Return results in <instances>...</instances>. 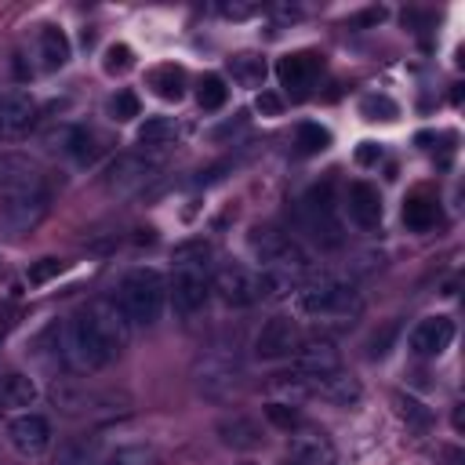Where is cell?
Returning a JSON list of instances; mask_svg holds the SVG:
<instances>
[{
	"label": "cell",
	"instance_id": "obj_1",
	"mask_svg": "<svg viewBox=\"0 0 465 465\" xmlns=\"http://www.w3.org/2000/svg\"><path fill=\"white\" fill-rule=\"evenodd\" d=\"M294 302H298V312L327 320V323H352V316H360L363 309L360 294L334 276H316V280L298 283Z\"/></svg>",
	"mask_w": 465,
	"mask_h": 465
},
{
	"label": "cell",
	"instance_id": "obj_2",
	"mask_svg": "<svg viewBox=\"0 0 465 465\" xmlns=\"http://www.w3.org/2000/svg\"><path fill=\"white\" fill-rule=\"evenodd\" d=\"M163 302H167V280L156 269H131L120 280L116 305L124 309V316L131 323H138V327L156 323L163 312Z\"/></svg>",
	"mask_w": 465,
	"mask_h": 465
},
{
	"label": "cell",
	"instance_id": "obj_3",
	"mask_svg": "<svg viewBox=\"0 0 465 465\" xmlns=\"http://www.w3.org/2000/svg\"><path fill=\"white\" fill-rule=\"evenodd\" d=\"M65 356L73 360L76 371H102L120 352L102 338V331L94 327V320L87 312H80V316H73L65 323Z\"/></svg>",
	"mask_w": 465,
	"mask_h": 465
},
{
	"label": "cell",
	"instance_id": "obj_4",
	"mask_svg": "<svg viewBox=\"0 0 465 465\" xmlns=\"http://www.w3.org/2000/svg\"><path fill=\"white\" fill-rule=\"evenodd\" d=\"M40 193H47L40 167L29 156L4 153L0 156V207L18 203V200H29V196H40Z\"/></svg>",
	"mask_w": 465,
	"mask_h": 465
},
{
	"label": "cell",
	"instance_id": "obj_5",
	"mask_svg": "<svg viewBox=\"0 0 465 465\" xmlns=\"http://www.w3.org/2000/svg\"><path fill=\"white\" fill-rule=\"evenodd\" d=\"M207 294H211L207 265H174L171 283H167V298H171V305H174L178 316L200 312L207 305Z\"/></svg>",
	"mask_w": 465,
	"mask_h": 465
},
{
	"label": "cell",
	"instance_id": "obj_6",
	"mask_svg": "<svg viewBox=\"0 0 465 465\" xmlns=\"http://www.w3.org/2000/svg\"><path fill=\"white\" fill-rule=\"evenodd\" d=\"M334 443L320 425L302 421L287 440V465H334Z\"/></svg>",
	"mask_w": 465,
	"mask_h": 465
},
{
	"label": "cell",
	"instance_id": "obj_7",
	"mask_svg": "<svg viewBox=\"0 0 465 465\" xmlns=\"http://www.w3.org/2000/svg\"><path fill=\"white\" fill-rule=\"evenodd\" d=\"M302 345V334H298V323L291 316H272L265 320V327L258 331L254 338V352L258 360H283V356H294Z\"/></svg>",
	"mask_w": 465,
	"mask_h": 465
},
{
	"label": "cell",
	"instance_id": "obj_8",
	"mask_svg": "<svg viewBox=\"0 0 465 465\" xmlns=\"http://www.w3.org/2000/svg\"><path fill=\"white\" fill-rule=\"evenodd\" d=\"M153 174H156V160H145L142 153H124V156H116V160L109 163L105 185H109L113 193L127 196V193L145 189V182H153Z\"/></svg>",
	"mask_w": 465,
	"mask_h": 465
},
{
	"label": "cell",
	"instance_id": "obj_9",
	"mask_svg": "<svg viewBox=\"0 0 465 465\" xmlns=\"http://www.w3.org/2000/svg\"><path fill=\"white\" fill-rule=\"evenodd\" d=\"M211 287L218 291V298H222L225 305H236V309L254 305V302L262 298V294H258V272H251L247 265H222V269L214 272Z\"/></svg>",
	"mask_w": 465,
	"mask_h": 465
},
{
	"label": "cell",
	"instance_id": "obj_10",
	"mask_svg": "<svg viewBox=\"0 0 465 465\" xmlns=\"http://www.w3.org/2000/svg\"><path fill=\"white\" fill-rule=\"evenodd\" d=\"M7 440H11V447L18 454L36 458V454H44L51 447V421L44 414H33V411L29 414H18L7 425Z\"/></svg>",
	"mask_w": 465,
	"mask_h": 465
},
{
	"label": "cell",
	"instance_id": "obj_11",
	"mask_svg": "<svg viewBox=\"0 0 465 465\" xmlns=\"http://www.w3.org/2000/svg\"><path fill=\"white\" fill-rule=\"evenodd\" d=\"M320 73H323V58H320L316 51H291V54H283V58L276 62L280 84L291 87L294 94H305V91L316 84Z\"/></svg>",
	"mask_w": 465,
	"mask_h": 465
},
{
	"label": "cell",
	"instance_id": "obj_12",
	"mask_svg": "<svg viewBox=\"0 0 465 465\" xmlns=\"http://www.w3.org/2000/svg\"><path fill=\"white\" fill-rule=\"evenodd\" d=\"M450 341H454V320H450V316H425V320L414 323V331H411V338H407L411 352L421 356V360L440 356Z\"/></svg>",
	"mask_w": 465,
	"mask_h": 465
},
{
	"label": "cell",
	"instance_id": "obj_13",
	"mask_svg": "<svg viewBox=\"0 0 465 465\" xmlns=\"http://www.w3.org/2000/svg\"><path fill=\"white\" fill-rule=\"evenodd\" d=\"M338 367H341V356H338V349L331 341H305L294 352V378H302L305 385L323 378V374H331V371H338Z\"/></svg>",
	"mask_w": 465,
	"mask_h": 465
},
{
	"label": "cell",
	"instance_id": "obj_14",
	"mask_svg": "<svg viewBox=\"0 0 465 465\" xmlns=\"http://www.w3.org/2000/svg\"><path fill=\"white\" fill-rule=\"evenodd\" d=\"M36 120V102L25 91H11L0 98V138H22Z\"/></svg>",
	"mask_w": 465,
	"mask_h": 465
},
{
	"label": "cell",
	"instance_id": "obj_15",
	"mask_svg": "<svg viewBox=\"0 0 465 465\" xmlns=\"http://www.w3.org/2000/svg\"><path fill=\"white\" fill-rule=\"evenodd\" d=\"M305 389H309L312 396L327 400V403H338V407H349V403H356V400L363 396L360 378H356V374H349L345 367H338V371H331V374H323V378L309 381Z\"/></svg>",
	"mask_w": 465,
	"mask_h": 465
},
{
	"label": "cell",
	"instance_id": "obj_16",
	"mask_svg": "<svg viewBox=\"0 0 465 465\" xmlns=\"http://www.w3.org/2000/svg\"><path fill=\"white\" fill-rule=\"evenodd\" d=\"M87 316L94 320V327L102 331V338L120 352L124 345H127V334H131V320L124 316V309L113 302V298H102V302H94L91 309H87Z\"/></svg>",
	"mask_w": 465,
	"mask_h": 465
},
{
	"label": "cell",
	"instance_id": "obj_17",
	"mask_svg": "<svg viewBox=\"0 0 465 465\" xmlns=\"http://www.w3.org/2000/svg\"><path fill=\"white\" fill-rule=\"evenodd\" d=\"M349 218L360 229H378L381 225V193L371 182H352L349 185Z\"/></svg>",
	"mask_w": 465,
	"mask_h": 465
},
{
	"label": "cell",
	"instance_id": "obj_18",
	"mask_svg": "<svg viewBox=\"0 0 465 465\" xmlns=\"http://www.w3.org/2000/svg\"><path fill=\"white\" fill-rule=\"evenodd\" d=\"M47 145H51V149H62V153L73 156L76 163H91L94 153H98L94 134H91L87 127H76V124H65V127H58V131H51V134H47Z\"/></svg>",
	"mask_w": 465,
	"mask_h": 465
},
{
	"label": "cell",
	"instance_id": "obj_19",
	"mask_svg": "<svg viewBox=\"0 0 465 465\" xmlns=\"http://www.w3.org/2000/svg\"><path fill=\"white\" fill-rule=\"evenodd\" d=\"M47 207H51V196L40 193V196H29V200H18V203L0 207V214H4V225L11 232H29V229H36L44 222Z\"/></svg>",
	"mask_w": 465,
	"mask_h": 465
},
{
	"label": "cell",
	"instance_id": "obj_20",
	"mask_svg": "<svg viewBox=\"0 0 465 465\" xmlns=\"http://www.w3.org/2000/svg\"><path fill=\"white\" fill-rule=\"evenodd\" d=\"M36 58H40L44 73L62 69L69 62V36L58 25H40V33H36Z\"/></svg>",
	"mask_w": 465,
	"mask_h": 465
},
{
	"label": "cell",
	"instance_id": "obj_21",
	"mask_svg": "<svg viewBox=\"0 0 465 465\" xmlns=\"http://www.w3.org/2000/svg\"><path fill=\"white\" fill-rule=\"evenodd\" d=\"M145 84L153 87L156 98H163V102H178V98L185 94V69L174 65V62L153 65V69L145 73Z\"/></svg>",
	"mask_w": 465,
	"mask_h": 465
},
{
	"label": "cell",
	"instance_id": "obj_22",
	"mask_svg": "<svg viewBox=\"0 0 465 465\" xmlns=\"http://www.w3.org/2000/svg\"><path fill=\"white\" fill-rule=\"evenodd\" d=\"M436 222H440V203L432 196H425V193L407 196V203H403V225L411 232H429V229H436Z\"/></svg>",
	"mask_w": 465,
	"mask_h": 465
},
{
	"label": "cell",
	"instance_id": "obj_23",
	"mask_svg": "<svg viewBox=\"0 0 465 465\" xmlns=\"http://www.w3.org/2000/svg\"><path fill=\"white\" fill-rule=\"evenodd\" d=\"M218 432H222V443H225V447H236V450H251V447L262 443L258 421H251V418H243V414L225 418V421L218 425Z\"/></svg>",
	"mask_w": 465,
	"mask_h": 465
},
{
	"label": "cell",
	"instance_id": "obj_24",
	"mask_svg": "<svg viewBox=\"0 0 465 465\" xmlns=\"http://www.w3.org/2000/svg\"><path fill=\"white\" fill-rule=\"evenodd\" d=\"M36 396H40V389H36V381L29 374L0 378V411H7V407H33Z\"/></svg>",
	"mask_w": 465,
	"mask_h": 465
},
{
	"label": "cell",
	"instance_id": "obj_25",
	"mask_svg": "<svg viewBox=\"0 0 465 465\" xmlns=\"http://www.w3.org/2000/svg\"><path fill=\"white\" fill-rule=\"evenodd\" d=\"M174 138H178V127L167 116H153L138 127V142L149 149H167V145H174Z\"/></svg>",
	"mask_w": 465,
	"mask_h": 465
},
{
	"label": "cell",
	"instance_id": "obj_26",
	"mask_svg": "<svg viewBox=\"0 0 465 465\" xmlns=\"http://www.w3.org/2000/svg\"><path fill=\"white\" fill-rule=\"evenodd\" d=\"M392 403H396V414H400V421H403L407 429H414V432H425V429L432 425V411H429L421 400L396 392V396H392Z\"/></svg>",
	"mask_w": 465,
	"mask_h": 465
},
{
	"label": "cell",
	"instance_id": "obj_27",
	"mask_svg": "<svg viewBox=\"0 0 465 465\" xmlns=\"http://www.w3.org/2000/svg\"><path fill=\"white\" fill-rule=\"evenodd\" d=\"M229 69H232V80L243 87H262V80H265V62L258 54H232Z\"/></svg>",
	"mask_w": 465,
	"mask_h": 465
},
{
	"label": "cell",
	"instance_id": "obj_28",
	"mask_svg": "<svg viewBox=\"0 0 465 465\" xmlns=\"http://www.w3.org/2000/svg\"><path fill=\"white\" fill-rule=\"evenodd\" d=\"M225 98H229V87H225V80H222L218 73L200 76V84H196V102H200V109H203V113L222 109V105H225Z\"/></svg>",
	"mask_w": 465,
	"mask_h": 465
},
{
	"label": "cell",
	"instance_id": "obj_29",
	"mask_svg": "<svg viewBox=\"0 0 465 465\" xmlns=\"http://www.w3.org/2000/svg\"><path fill=\"white\" fill-rule=\"evenodd\" d=\"M327 145H331V131H327V127H320V124H312V120L298 124V149H302L305 156L323 153Z\"/></svg>",
	"mask_w": 465,
	"mask_h": 465
},
{
	"label": "cell",
	"instance_id": "obj_30",
	"mask_svg": "<svg viewBox=\"0 0 465 465\" xmlns=\"http://www.w3.org/2000/svg\"><path fill=\"white\" fill-rule=\"evenodd\" d=\"M360 113H363L367 120H396V116H400V105H396L392 98H385V94H367V98L360 102Z\"/></svg>",
	"mask_w": 465,
	"mask_h": 465
},
{
	"label": "cell",
	"instance_id": "obj_31",
	"mask_svg": "<svg viewBox=\"0 0 465 465\" xmlns=\"http://www.w3.org/2000/svg\"><path fill=\"white\" fill-rule=\"evenodd\" d=\"M207 258H211V243H203V240L178 243V247H174V254H171V262H174V265H207Z\"/></svg>",
	"mask_w": 465,
	"mask_h": 465
},
{
	"label": "cell",
	"instance_id": "obj_32",
	"mask_svg": "<svg viewBox=\"0 0 465 465\" xmlns=\"http://www.w3.org/2000/svg\"><path fill=\"white\" fill-rule=\"evenodd\" d=\"M102 65H105V73H109V76H120V73H127V69L134 65V51H131L127 44H109V47H105V62H102Z\"/></svg>",
	"mask_w": 465,
	"mask_h": 465
},
{
	"label": "cell",
	"instance_id": "obj_33",
	"mask_svg": "<svg viewBox=\"0 0 465 465\" xmlns=\"http://www.w3.org/2000/svg\"><path fill=\"white\" fill-rule=\"evenodd\" d=\"M265 418H269L272 425L287 429V432H291V429H298V425L305 421V418L298 414V407H294V403H280V400H272V403L265 407Z\"/></svg>",
	"mask_w": 465,
	"mask_h": 465
},
{
	"label": "cell",
	"instance_id": "obj_34",
	"mask_svg": "<svg viewBox=\"0 0 465 465\" xmlns=\"http://www.w3.org/2000/svg\"><path fill=\"white\" fill-rule=\"evenodd\" d=\"M138 109H142V105H138V94H134V91H127V87H124V91H116V94H113V102H109L113 120H120V124H124V120H134V116H138Z\"/></svg>",
	"mask_w": 465,
	"mask_h": 465
},
{
	"label": "cell",
	"instance_id": "obj_35",
	"mask_svg": "<svg viewBox=\"0 0 465 465\" xmlns=\"http://www.w3.org/2000/svg\"><path fill=\"white\" fill-rule=\"evenodd\" d=\"M105 465H153V450L149 447H116Z\"/></svg>",
	"mask_w": 465,
	"mask_h": 465
},
{
	"label": "cell",
	"instance_id": "obj_36",
	"mask_svg": "<svg viewBox=\"0 0 465 465\" xmlns=\"http://www.w3.org/2000/svg\"><path fill=\"white\" fill-rule=\"evenodd\" d=\"M62 272V262L58 258H40L33 269H29V287H40L44 280H51V276H58Z\"/></svg>",
	"mask_w": 465,
	"mask_h": 465
},
{
	"label": "cell",
	"instance_id": "obj_37",
	"mask_svg": "<svg viewBox=\"0 0 465 465\" xmlns=\"http://www.w3.org/2000/svg\"><path fill=\"white\" fill-rule=\"evenodd\" d=\"M58 465H91V447L87 443H65L58 450Z\"/></svg>",
	"mask_w": 465,
	"mask_h": 465
},
{
	"label": "cell",
	"instance_id": "obj_38",
	"mask_svg": "<svg viewBox=\"0 0 465 465\" xmlns=\"http://www.w3.org/2000/svg\"><path fill=\"white\" fill-rule=\"evenodd\" d=\"M254 109H258L262 116H280V113H283V98H280L276 91H258Z\"/></svg>",
	"mask_w": 465,
	"mask_h": 465
},
{
	"label": "cell",
	"instance_id": "obj_39",
	"mask_svg": "<svg viewBox=\"0 0 465 465\" xmlns=\"http://www.w3.org/2000/svg\"><path fill=\"white\" fill-rule=\"evenodd\" d=\"M218 15H225V18H251V15H258V7L254 4H218Z\"/></svg>",
	"mask_w": 465,
	"mask_h": 465
},
{
	"label": "cell",
	"instance_id": "obj_40",
	"mask_svg": "<svg viewBox=\"0 0 465 465\" xmlns=\"http://www.w3.org/2000/svg\"><path fill=\"white\" fill-rule=\"evenodd\" d=\"M381 18H385V7H371V11L356 15V18H349V25H352V29H363V25H378Z\"/></svg>",
	"mask_w": 465,
	"mask_h": 465
},
{
	"label": "cell",
	"instance_id": "obj_41",
	"mask_svg": "<svg viewBox=\"0 0 465 465\" xmlns=\"http://www.w3.org/2000/svg\"><path fill=\"white\" fill-rule=\"evenodd\" d=\"M356 160H360V163H374V160H381V149H378L374 142H360V149H356Z\"/></svg>",
	"mask_w": 465,
	"mask_h": 465
},
{
	"label": "cell",
	"instance_id": "obj_42",
	"mask_svg": "<svg viewBox=\"0 0 465 465\" xmlns=\"http://www.w3.org/2000/svg\"><path fill=\"white\" fill-rule=\"evenodd\" d=\"M0 338H4V327H0Z\"/></svg>",
	"mask_w": 465,
	"mask_h": 465
}]
</instances>
